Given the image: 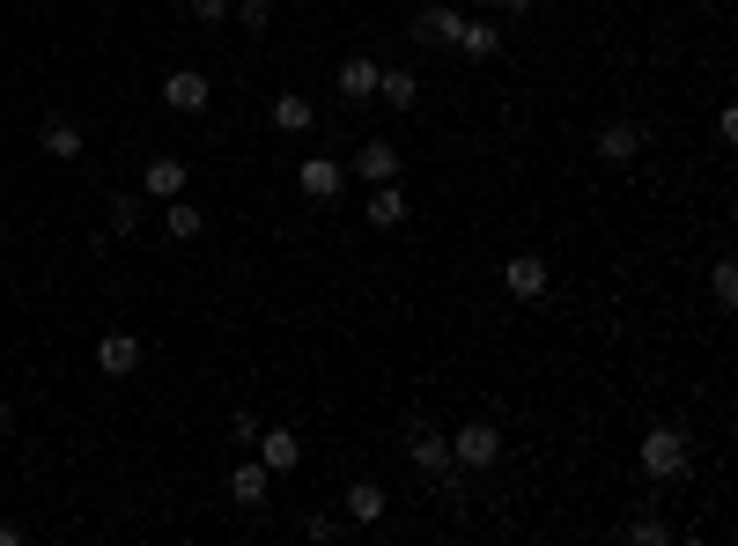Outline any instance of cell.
<instances>
[{
	"label": "cell",
	"instance_id": "7c38bea8",
	"mask_svg": "<svg viewBox=\"0 0 738 546\" xmlns=\"http://www.w3.org/2000/svg\"><path fill=\"white\" fill-rule=\"evenodd\" d=\"M414 466L428 472V480H443V472H451V436H443V428H414Z\"/></svg>",
	"mask_w": 738,
	"mask_h": 546
},
{
	"label": "cell",
	"instance_id": "6da1fadb",
	"mask_svg": "<svg viewBox=\"0 0 738 546\" xmlns=\"http://www.w3.org/2000/svg\"><path fill=\"white\" fill-rule=\"evenodd\" d=\"M687 458H694V444H687V428H672V422H658L636 444V466L650 472V480H680V472H687Z\"/></svg>",
	"mask_w": 738,
	"mask_h": 546
},
{
	"label": "cell",
	"instance_id": "e0dca14e",
	"mask_svg": "<svg viewBox=\"0 0 738 546\" xmlns=\"http://www.w3.org/2000/svg\"><path fill=\"white\" fill-rule=\"evenodd\" d=\"M451 52H466V59H495L502 52V30L495 23H458V45Z\"/></svg>",
	"mask_w": 738,
	"mask_h": 546
},
{
	"label": "cell",
	"instance_id": "cb8c5ba5",
	"mask_svg": "<svg viewBox=\"0 0 738 546\" xmlns=\"http://www.w3.org/2000/svg\"><path fill=\"white\" fill-rule=\"evenodd\" d=\"M229 15H237V23H245V30H267V23H273V0H237Z\"/></svg>",
	"mask_w": 738,
	"mask_h": 546
},
{
	"label": "cell",
	"instance_id": "5b68a950",
	"mask_svg": "<svg viewBox=\"0 0 738 546\" xmlns=\"http://www.w3.org/2000/svg\"><path fill=\"white\" fill-rule=\"evenodd\" d=\"M259 466L267 472H295L303 466V436H295V428H259Z\"/></svg>",
	"mask_w": 738,
	"mask_h": 546
},
{
	"label": "cell",
	"instance_id": "30bf717a",
	"mask_svg": "<svg viewBox=\"0 0 738 546\" xmlns=\"http://www.w3.org/2000/svg\"><path fill=\"white\" fill-rule=\"evenodd\" d=\"M267 488H273V472L259 466V458L229 472V502H237V510H267Z\"/></svg>",
	"mask_w": 738,
	"mask_h": 546
},
{
	"label": "cell",
	"instance_id": "d6986e66",
	"mask_svg": "<svg viewBox=\"0 0 738 546\" xmlns=\"http://www.w3.org/2000/svg\"><path fill=\"white\" fill-rule=\"evenodd\" d=\"M163 229H171V237H177V244H193V237H199V229H207V215H199V207H193V199H163Z\"/></svg>",
	"mask_w": 738,
	"mask_h": 546
},
{
	"label": "cell",
	"instance_id": "4316f807",
	"mask_svg": "<svg viewBox=\"0 0 738 546\" xmlns=\"http://www.w3.org/2000/svg\"><path fill=\"white\" fill-rule=\"evenodd\" d=\"M185 8H193L199 23H229V8H237V0H185Z\"/></svg>",
	"mask_w": 738,
	"mask_h": 546
},
{
	"label": "cell",
	"instance_id": "8fae6325",
	"mask_svg": "<svg viewBox=\"0 0 738 546\" xmlns=\"http://www.w3.org/2000/svg\"><path fill=\"white\" fill-rule=\"evenodd\" d=\"M340 97L347 103L377 97V59H369V52H347V59H340Z\"/></svg>",
	"mask_w": 738,
	"mask_h": 546
},
{
	"label": "cell",
	"instance_id": "9a60e30c",
	"mask_svg": "<svg viewBox=\"0 0 738 546\" xmlns=\"http://www.w3.org/2000/svg\"><path fill=\"white\" fill-rule=\"evenodd\" d=\"M458 23H466L458 8H421V15H414V37H421V45H458Z\"/></svg>",
	"mask_w": 738,
	"mask_h": 546
},
{
	"label": "cell",
	"instance_id": "5bb4252c",
	"mask_svg": "<svg viewBox=\"0 0 738 546\" xmlns=\"http://www.w3.org/2000/svg\"><path fill=\"white\" fill-rule=\"evenodd\" d=\"M355 171H362L369 185H392V177H399V141H362Z\"/></svg>",
	"mask_w": 738,
	"mask_h": 546
},
{
	"label": "cell",
	"instance_id": "4fadbf2b",
	"mask_svg": "<svg viewBox=\"0 0 738 546\" xmlns=\"http://www.w3.org/2000/svg\"><path fill=\"white\" fill-rule=\"evenodd\" d=\"M267 119L281 125V133H311V125H318V111H311V97H295V89H281V97L267 103Z\"/></svg>",
	"mask_w": 738,
	"mask_h": 546
},
{
	"label": "cell",
	"instance_id": "ac0fdd59",
	"mask_svg": "<svg viewBox=\"0 0 738 546\" xmlns=\"http://www.w3.org/2000/svg\"><path fill=\"white\" fill-rule=\"evenodd\" d=\"M369 222H377V229H399V222H406V193H399V177L369 193Z\"/></svg>",
	"mask_w": 738,
	"mask_h": 546
},
{
	"label": "cell",
	"instance_id": "83f0119b",
	"mask_svg": "<svg viewBox=\"0 0 738 546\" xmlns=\"http://www.w3.org/2000/svg\"><path fill=\"white\" fill-rule=\"evenodd\" d=\"M229 444H259V414H229Z\"/></svg>",
	"mask_w": 738,
	"mask_h": 546
},
{
	"label": "cell",
	"instance_id": "ffe728a7",
	"mask_svg": "<svg viewBox=\"0 0 738 546\" xmlns=\"http://www.w3.org/2000/svg\"><path fill=\"white\" fill-rule=\"evenodd\" d=\"M82 149H89V141H82V125H74V119H52L45 125V155H52V163H74Z\"/></svg>",
	"mask_w": 738,
	"mask_h": 546
},
{
	"label": "cell",
	"instance_id": "f546056e",
	"mask_svg": "<svg viewBox=\"0 0 738 546\" xmlns=\"http://www.w3.org/2000/svg\"><path fill=\"white\" fill-rule=\"evenodd\" d=\"M8 422H15V414H8V398H0V436H8Z\"/></svg>",
	"mask_w": 738,
	"mask_h": 546
},
{
	"label": "cell",
	"instance_id": "484cf974",
	"mask_svg": "<svg viewBox=\"0 0 738 546\" xmlns=\"http://www.w3.org/2000/svg\"><path fill=\"white\" fill-rule=\"evenodd\" d=\"M303 539H340V517H325V510H311V517H303Z\"/></svg>",
	"mask_w": 738,
	"mask_h": 546
},
{
	"label": "cell",
	"instance_id": "277c9868",
	"mask_svg": "<svg viewBox=\"0 0 738 546\" xmlns=\"http://www.w3.org/2000/svg\"><path fill=\"white\" fill-rule=\"evenodd\" d=\"M642 141H650V133H642L636 119H606L598 125V155H606V163H636Z\"/></svg>",
	"mask_w": 738,
	"mask_h": 546
},
{
	"label": "cell",
	"instance_id": "603a6c76",
	"mask_svg": "<svg viewBox=\"0 0 738 546\" xmlns=\"http://www.w3.org/2000/svg\"><path fill=\"white\" fill-rule=\"evenodd\" d=\"M628 539H642V546H664V539H672V532H664V517H650V510H636V517H628Z\"/></svg>",
	"mask_w": 738,
	"mask_h": 546
},
{
	"label": "cell",
	"instance_id": "7a4b0ae2",
	"mask_svg": "<svg viewBox=\"0 0 738 546\" xmlns=\"http://www.w3.org/2000/svg\"><path fill=\"white\" fill-rule=\"evenodd\" d=\"M495 458H502V428L495 422H466L458 436H451V466L458 472H488Z\"/></svg>",
	"mask_w": 738,
	"mask_h": 546
},
{
	"label": "cell",
	"instance_id": "7402d4cb",
	"mask_svg": "<svg viewBox=\"0 0 738 546\" xmlns=\"http://www.w3.org/2000/svg\"><path fill=\"white\" fill-rule=\"evenodd\" d=\"M141 229V193H119L111 199V237H133Z\"/></svg>",
	"mask_w": 738,
	"mask_h": 546
},
{
	"label": "cell",
	"instance_id": "8992f818",
	"mask_svg": "<svg viewBox=\"0 0 738 546\" xmlns=\"http://www.w3.org/2000/svg\"><path fill=\"white\" fill-rule=\"evenodd\" d=\"M97 370L104 376H133L141 370V340H133V332H104L97 340Z\"/></svg>",
	"mask_w": 738,
	"mask_h": 546
},
{
	"label": "cell",
	"instance_id": "f1b7e54d",
	"mask_svg": "<svg viewBox=\"0 0 738 546\" xmlns=\"http://www.w3.org/2000/svg\"><path fill=\"white\" fill-rule=\"evenodd\" d=\"M495 8H502V15H532V0H495Z\"/></svg>",
	"mask_w": 738,
	"mask_h": 546
},
{
	"label": "cell",
	"instance_id": "d4e9b609",
	"mask_svg": "<svg viewBox=\"0 0 738 546\" xmlns=\"http://www.w3.org/2000/svg\"><path fill=\"white\" fill-rule=\"evenodd\" d=\"M709 288H716V303H724V310L738 303V266H731V259H724V266L709 273Z\"/></svg>",
	"mask_w": 738,
	"mask_h": 546
},
{
	"label": "cell",
	"instance_id": "3957f363",
	"mask_svg": "<svg viewBox=\"0 0 738 546\" xmlns=\"http://www.w3.org/2000/svg\"><path fill=\"white\" fill-rule=\"evenodd\" d=\"M546 281H554V266H546V259H532V251H517L510 266H502V288H510L517 303H540Z\"/></svg>",
	"mask_w": 738,
	"mask_h": 546
},
{
	"label": "cell",
	"instance_id": "ba28073f",
	"mask_svg": "<svg viewBox=\"0 0 738 546\" xmlns=\"http://www.w3.org/2000/svg\"><path fill=\"white\" fill-rule=\"evenodd\" d=\"M177 193H185V163H177V155H148L141 199H177Z\"/></svg>",
	"mask_w": 738,
	"mask_h": 546
},
{
	"label": "cell",
	"instance_id": "2e32d148",
	"mask_svg": "<svg viewBox=\"0 0 738 546\" xmlns=\"http://www.w3.org/2000/svg\"><path fill=\"white\" fill-rule=\"evenodd\" d=\"M295 185H303V193H311V199H333V193H340V163H333V155H311Z\"/></svg>",
	"mask_w": 738,
	"mask_h": 546
},
{
	"label": "cell",
	"instance_id": "52a82bcc",
	"mask_svg": "<svg viewBox=\"0 0 738 546\" xmlns=\"http://www.w3.org/2000/svg\"><path fill=\"white\" fill-rule=\"evenodd\" d=\"M207 97H215V81L193 75V67H177V75L163 81V103H171V111H207Z\"/></svg>",
	"mask_w": 738,
	"mask_h": 546
},
{
	"label": "cell",
	"instance_id": "9c48e42d",
	"mask_svg": "<svg viewBox=\"0 0 738 546\" xmlns=\"http://www.w3.org/2000/svg\"><path fill=\"white\" fill-rule=\"evenodd\" d=\"M377 103L414 111V103H421V75H414V67H377Z\"/></svg>",
	"mask_w": 738,
	"mask_h": 546
},
{
	"label": "cell",
	"instance_id": "44dd1931",
	"mask_svg": "<svg viewBox=\"0 0 738 546\" xmlns=\"http://www.w3.org/2000/svg\"><path fill=\"white\" fill-rule=\"evenodd\" d=\"M347 517L377 524V517H384V488H377V480H355V488H347Z\"/></svg>",
	"mask_w": 738,
	"mask_h": 546
}]
</instances>
